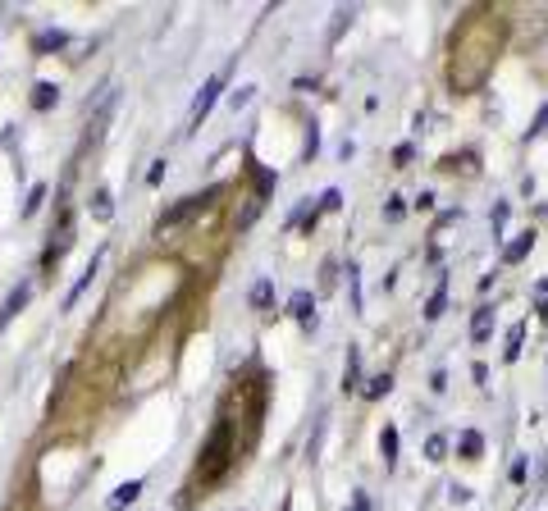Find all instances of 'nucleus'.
Returning <instances> with one entry per match:
<instances>
[{
  "label": "nucleus",
  "mask_w": 548,
  "mask_h": 511,
  "mask_svg": "<svg viewBox=\"0 0 548 511\" xmlns=\"http://www.w3.org/2000/svg\"><path fill=\"white\" fill-rule=\"evenodd\" d=\"M261 411H265V374H256V365H247V374H238L229 383L224 402H219V416L197 452V466H192V484L197 488L224 484V475L252 448L256 429H261Z\"/></svg>",
  "instance_id": "obj_1"
},
{
  "label": "nucleus",
  "mask_w": 548,
  "mask_h": 511,
  "mask_svg": "<svg viewBox=\"0 0 548 511\" xmlns=\"http://www.w3.org/2000/svg\"><path fill=\"white\" fill-rule=\"evenodd\" d=\"M498 51H503V27L489 9H470L453 32V55H448V82L457 92H475L485 73L494 69Z\"/></svg>",
  "instance_id": "obj_2"
},
{
  "label": "nucleus",
  "mask_w": 548,
  "mask_h": 511,
  "mask_svg": "<svg viewBox=\"0 0 548 511\" xmlns=\"http://www.w3.org/2000/svg\"><path fill=\"white\" fill-rule=\"evenodd\" d=\"M219 197V187H206V192H197V197H183V201H174V206L160 215V228H178V224H188L192 215H201V210L210 206V201Z\"/></svg>",
  "instance_id": "obj_3"
},
{
  "label": "nucleus",
  "mask_w": 548,
  "mask_h": 511,
  "mask_svg": "<svg viewBox=\"0 0 548 511\" xmlns=\"http://www.w3.org/2000/svg\"><path fill=\"white\" fill-rule=\"evenodd\" d=\"M224 82H229V69L215 73V78H206V87H201L197 101H192V128H201V119L215 110V101H219V92H224Z\"/></svg>",
  "instance_id": "obj_4"
},
{
  "label": "nucleus",
  "mask_w": 548,
  "mask_h": 511,
  "mask_svg": "<svg viewBox=\"0 0 548 511\" xmlns=\"http://www.w3.org/2000/svg\"><path fill=\"white\" fill-rule=\"evenodd\" d=\"M288 311H293V320L302 324L306 333L315 329V297H311V293H293V302H288Z\"/></svg>",
  "instance_id": "obj_5"
},
{
  "label": "nucleus",
  "mask_w": 548,
  "mask_h": 511,
  "mask_svg": "<svg viewBox=\"0 0 548 511\" xmlns=\"http://www.w3.org/2000/svg\"><path fill=\"white\" fill-rule=\"evenodd\" d=\"M96 269H101V256H96V260H92V265H87V269H83V274H78V283H73V288H69V297H64V311H73V306H78V297H83V293H87V288H92V278H96Z\"/></svg>",
  "instance_id": "obj_6"
},
{
  "label": "nucleus",
  "mask_w": 548,
  "mask_h": 511,
  "mask_svg": "<svg viewBox=\"0 0 548 511\" xmlns=\"http://www.w3.org/2000/svg\"><path fill=\"white\" fill-rule=\"evenodd\" d=\"M530 247H535V228H525L521 238H512V242L503 247V260H507V265H516V260L530 256Z\"/></svg>",
  "instance_id": "obj_7"
},
{
  "label": "nucleus",
  "mask_w": 548,
  "mask_h": 511,
  "mask_svg": "<svg viewBox=\"0 0 548 511\" xmlns=\"http://www.w3.org/2000/svg\"><path fill=\"white\" fill-rule=\"evenodd\" d=\"M142 498V479H128V484H119L110 493V511H123V507H133Z\"/></svg>",
  "instance_id": "obj_8"
},
{
  "label": "nucleus",
  "mask_w": 548,
  "mask_h": 511,
  "mask_svg": "<svg viewBox=\"0 0 548 511\" xmlns=\"http://www.w3.org/2000/svg\"><path fill=\"white\" fill-rule=\"evenodd\" d=\"M28 297H32V288H28V283H18V288H14V293H9V302H5V311H0V329H5V324H9V320H14V315H18V311H23V306H28Z\"/></svg>",
  "instance_id": "obj_9"
},
{
  "label": "nucleus",
  "mask_w": 548,
  "mask_h": 511,
  "mask_svg": "<svg viewBox=\"0 0 548 511\" xmlns=\"http://www.w3.org/2000/svg\"><path fill=\"white\" fill-rule=\"evenodd\" d=\"M489 333H494V306L485 302V306L475 311V320H470V338H475V343H485Z\"/></svg>",
  "instance_id": "obj_10"
},
{
  "label": "nucleus",
  "mask_w": 548,
  "mask_h": 511,
  "mask_svg": "<svg viewBox=\"0 0 548 511\" xmlns=\"http://www.w3.org/2000/svg\"><path fill=\"white\" fill-rule=\"evenodd\" d=\"M379 457H384V466H398V425H384V433H379Z\"/></svg>",
  "instance_id": "obj_11"
},
{
  "label": "nucleus",
  "mask_w": 548,
  "mask_h": 511,
  "mask_svg": "<svg viewBox=\"0 0 548 511\" xmlns=\"http://www.w3.org/2000/svg\"><path fill=\"white\" fill-rule=\"evenodd\" d=\"M55 101H60V87L55 82H37L32 87V110H51Z\"/></svg>",
  "instance_id": "obj_12"
},
{
  "label": "nucleus",
  "mask_w": 548,
  "mask_h": 511,
  "mask_svg": "<svg viewBox=\"0 0 548 511\" xmlns=\"http://www.w3.org/2000/svg\"><path fill=\"white\" fill-rule=\"evenodd\" d=\"M270 302H274V283L270 278H256L252 283V306L256 311H270Z\"/></svg>",
  "instance_id": "obj_13"
},
{
  "label": "nucleus",
  "mask_w": 548,
  "mask_h": 511,
  "mask_svg": "<svg viewBox=\"0 0 548 511\" xmlns=\"http://www.w3.org/2000/svg\"><path fill=\"white\" fill-rule=\"evenodd\" d=\"M444 306H448V278H439L434 297L425 302V320H439V315H444Z\"/></svg>",
  "instance_id": "obj_14"
},
{
  "label": "nucleus",
  "mask_w": 548,
  "mask_h": 511,
  "mask_svg": "<svg viewBox=\"0 0 548 511\" xmlns=\"http://www.w3.org/2000/svg\"><path fill=\"white\" fill-rule=\"evenodd\" d=\"M457 452H461V457H480V452H485V433L466 429V433H461V443H457Z\"/></svg>",
  "instance_id": "obj_15"
},
{
  "label": "nucleus",
  "mask_w": 548,
  "mask_h": 511,
  "mask_svg": "<svg viewBox=\"0 0 548 511\" xmlns=\"http://www.w3.org/2000/svg\"><path fill=\"white\" fill-rule=\"evenodd\" d=\"M521 343H525V324H512V329H507V347H503V361H516V356H521Z\"/></svg>",
  "instance_id": "obj_16"
},
{
  "label": "nucleus",
  "mask_w": 548,
  "mask_h": 511,
  "mask_svg": "<svg viewBox=\"0 0 548 511\" xmlns=\"http://www.w3.org/2000/svg\"><path fill=\"white\" fill-rule=\"evenodd\" d=\"M64 46H69V32H64V27H55V32H42V37H37V51H64Z\"/></svg>",
  "instance_id": "obj_17"
},
{
  "label": "nucleus",
  "mask_w": 548,
  "mask_h": 511,
  "mask_svg": "<svg viewBox=\"0 0 548 511\" xmlns=\"http://www.w3.org/2000/svg\"><path fill=\"white\" fill-rule=\"evenodd\" d=\"M389 388H393V374H375V379L365 383V402H379Z\"/></svg>",
  "instance_id": "obj_18"
},
{
  "label": "nucleus",
  "mask_w": 548,
  "mask_h": 511,
  "mask_svg": "<svg viewBox=\"0 0 548 511\" xmlns=\"http://www.w3.org/2000/svg\"><path fill=\"white\" fill-rule=\"evenodd\" d=\"M110 210H114L110 192H105V187H96V192H92V215H96V219H110Z\"/></svg>",
  "instance_id": "obj_19"
},
{
  "label": "nucleus",
  "mask_w": 548,
  "mask_h": 511,
  "mask_svg": "<svg viewBox=\"0 0 548 511\" xmlns=\"http://www.w3.org/2000/svg\"><path fill=\"white\" fill-rule=\"evenodd\" d=\"M357 383H361V370H357V347H352V352H348V374H343V388H357Z\"/></svg>",
  "instance_id": "obj_20"
},
{
  "label": "nucleus",
  "mask_w": 548,
  "mask_h": 511,
  "mask_svg": "<svg viewBox=\"0 0 548 511\" xmlns=\"http://www.w3.org/2000/svg\"><path fill=\"white\" fill-rule=\"evenodd\" d=\"M535 311L548 315V278H540V283H535Z\"/></svg>",
  "instance_id": "obj_21"
},
{
  "label": "nucleus",
  "mask_w": 548,
  "mask_h": 511,
  "mask_svg": "<svg viewBox=\"0 0 548 511\" xmlns=\"http://www.w3.org/2000/svg\"><path fill=\"white\" fill-rule=\"evenodd\" d=\"M165 169H169L165 160H156V165L147 169V187H160V183H165Z\"/></svg>",
  "instance_id": "obj_22"
},
{
  "label": "nucleus",
  "mask_w": 548,
  "mask_h": 511,
  "mask_svg": "<svg viewBox=\"0 0 548 511\" xmlns=\"http://www.w3.org/2000/svg\"><path fill=\"white\" fill-rule=\"evenodd\" d=\"M525 475H530V461L516 457V461H512V484H525Z\"/></svg>",
  "instance_id": "obj_23"
},
{
  "label": "nucleus",
  "mask_w": 548,
  "mask_h": 511,
  "mask_svg": "<svg viewBox=\"0 0 548 511\" xmlns=\"http://www.w3.org/2000/svg\"><path fill=\"white\" fill-rule=\"evenodd\" d=\"M444 443H448V438H439V433L430 438V448H425V452H430V461H444V457H448V448H444Z\"/></svg>",
  "instance_id": "obj_24"
},
{
  "label": "nucleus",
  "mask_w": 548,
  "mask_h": 511,
  "mask_svg": "<svg viewBox=\"0 0 548 511\" xmlns=\"http://www.w3.org/2000/svg\"><path fill=\"white\" fill-rule=\"evenodd\" d=\"M503 219H507V201H498V206H494V238L503 233Z\"/></svg>",
  "instance_id": "obj_25"
},
{
  "label": "nucleus",
  "mask_w": 548,
  "mask_h": 511,
  "mask_svg": "<svg viewBox=\"0 0 548 511\" xmlns=\"http://www.w3.org/2000/svg\"><path fill=\"white\" fill-rule=\"evenodd\" d=\"M42 197H46V187H42V183H37V187H32V197H28V215H32V210L42 206Z\"/></svg>",
  "instance_id": "obj_26"
},
{
  "label": "nucleus",
  "mask_w": 548,
  "mask_h": 511,
  "mask_svg": "<svg viewBox=\"0 0 548 511\" xmlns=\"http://www.w3.org/2000/svg\"><path fill=\"white\" fill-rule=\"evenodd\" d=\"M411 156H416V147H411V142H402V147H398V165H411Z\"/></svg>",
  "instance_id": "obj_27"
},
{
  "label": "nucleus",
  "mask_w": 548,
  "mask_h": 511,
  "mask_svg": "<svg viewBox=\"0 0 548 511\" xmlns=\"http://www.w3.org/2000/svg\"><path fill=\"white\" fill-rule=\"evenodd\" d=\"M343 206V197H339V192H324V201H320V210H339Z\"/></svg>",
  "instance_id": "obj_28"
},
{
  "label": "nucleus",
  "mask_w": 548,
  "mask_h": 511,
  "mask_svg": "<svg viewBox=\"0 0 548 511\" xmlns=\"http://www.w3.org/2000/svg\"><path fill=\"white\" fill-rule=\"evenodd\" d=\"M352 511H370V498H365L361 488H357V493H352Z\"/></svg>",
  "instance_id": "obj_29"
},
{
  "label": "nucleus",
  "mask_w": 548,
  "mask_h": 511,
  "mask_svg": "<svg viewBox=\"0 0 548 511\" xmlns=\"http://www.w3.org/2000/svg\"><path fill=\"white\" fill-rule=\"evenodd\" d=\"M544 123H548V101H544V110H540V119H535V123H530V137H535V133H544Z\"/></svg>",
  "instance_id": "obj_30"
}]
</instances>
